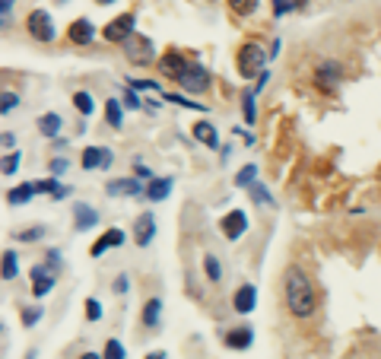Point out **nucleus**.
<instances>
[{
  "mask_svg": "<svg viewBox=\"0 0 381 359\" xmlns=\"http://www.w3.org/2000/svg\"><path fill=\"white\" fill-rule=\"evenodd\" d=\"M45 235V226H29V229H23V232H17L19 242H39Z\"/></svg>",
  "mask_w": 381,
  "mask_h": 359,
  "instance_id": "obj_35",
  "label": "nucleus"
},
{
  "mask_svg": "<svg viewBox=\"0 0 381 359\" xmlns=\"http://www.w3.org/2000/svg\"><path fill=\"white\" fill-rule=\"evenodd\" d=\"M121 245H124V232H121V229H111V232H105L99 242L92 245L89 254H92V258H102L108 248H121Z\"/></svg>",
  "mask_w": 381,
  "mask_h": 359,
  "instance_id": "obj_18",
  "label": "nucleus"
},
{
  "mask_svg": "<svg viewBox=\"0 0 381 359\" xmlns=\"http://www.w3.org/2000/svg\"><path fill=\"white\" fill-rule=\"evenodd\" d=\"M105 121H108V127H115V131L124 124V102L111 96V99L105 102Z\"/></svg>",
  "mask_w": 381,
  "mask_h": 359,
  "instance_id": "obj_21",
  "label": "nucleus"
},
{
  "mask_svg": "<svg viewBox=\"0 0 381 359\" xmlns=\"http://www.w3.org/2000/svg\"><path fill=\"white\" fill-rule=\"evenodd\" d=\"M102 356H105V359H124V343H121V340H108Z\"/></svg>",
  "mask_w": 381,
  "mask_h": 359,
  "instance_id": "obj_36",
  "label": "nucleus"
},
{
  "mask_svg": "<svg viewBox=\"0 0 381 359\" xmlns=\"http://www.w3.org/2000/svg\"><path fill=\"white\" fill-rule=\"evenodd\" d=\"M42 321V309H23V325L25 327H32Z\"/></svg>",
  "mask_w": 381,
  "mask_h": 359,
  "instance_id": "obj_40",
  "label": "nucleus"
},
{
  "mask_svg": "<svg viewBox=\"0 0 381 359\" xmlns=\"http://www.w3.org/2000/svg\"><path fill=\"white\" fill-rule=\"evenodd\" d=\"M267 54L261 45L248 42V45H241L239 48V58H235V64H239V74L245 76V80H257V76L264 74V64H267Z\"/></svg>",
  "mask_w": 381,
  "mask_h": 359,
  "instance_id": "obj_2",
  "label": "nucleus"
},
{
  "mask_svg": "<svg viewBox=\"0 0 381 359\" xmlns=\"http://www.w3.org/2000/svg\"><path fill=\"white\" fill-rule=\"evenodd\" d=\"M190 134L197 137L204 146H210V150H216V146H219V134H216V127L210 124V121H197V124L190 127Z\"/></svg>",
  "mask_w": 381,
  "mask_h": 359,
  "instance_id": "obj_19",
  "label": "nucleus"
},
{
  "mask_svg": "<svg viewBox=\"0 0 381 359\" xmlns=\"http://www.w3.org/2000/svg\"><path fill=\"white\" fill-rule=\"evenodd\" d=\"M83 168L89 172V168H108L111 166V150L108 146H89V150H83Z\"/></svg>",
  "mask_w": 381,
  "mask_h": 359,
  "instance_id": "obj_16",
  "label": "nucleus"
},
{
  "mask_svg": "<svg viewBox=\"0 0 381 359\" xmlns=\"http://www.w3.org/2000/svg\"><path fill=\"white\" fill-rule=\"evenodd\" d=\"M296 7H302V0H274V17H283Z\"/></svg>",
  "mask_w": 381,
  "mask_h": 359,
  "instance_id": "obj_37",
  "label": "nucleus"
},
{
  "mask_svg": "<svg viewBox=\"0 0 381 359\" xmlns=\"http://www.w3.org/2000/svg\"><path fill=\"white\" fill-rule=\"evenodd\" d=\"M184 70H188V61H184L178 51H168V54L159 58V74L166 76V80H175V83H178L184 76Z\"/></svg>",
  "mask_w": 381,
  "mask_h": 359,
  "instance_id": "obj_11",
  "label": "nucleus"
},
{
  "mask_svg": "<svg viewBox=\"0 0 381 359\" xmlns=\"http://www.w3.org/2000/svg\"><path fill=\"white\" fill-rule=\"evenodd\" d=\"M267 80H270V70H264V74L257 76V83H254V96H257L261 89H264V86H267Z\"/></svg>",
  "mask_w": 381,
  "mask_h": 359,
  "instance_id": "obj_48",
  "label": "nucleus"
},
{
  "mask_svg": "<svg viewBox=\"0 0 381 359\" xmlns=\"http://www.w3.org/2000/svg\"><path fill=\"white\" fill-rule=\"evenodd\" d=\"M124 54L131 64H140V67H146V64H153L156 61V48H153V42H149L146 35L133 32L131 39L124 42Z\"/></svg>",
  "mask_w": 381,
  "mask_h": 359,
  "instance_id": "obj_4",
  "label": "nucleus"
},
{
  "mask_svg": "<svg viewBox=\"0 0 381 359\" xmlns=\"http://www.w3.org/2000/svg\"><path fill=\"white\" fill-rule=\"evenodd\" d=\"M283 299H286V309L292 318H308L315 315V286L305 276V270L290 268L283 276Z\"/></svg>",
  "mask_w": 381,
  "mask_h": 359,
  "instance_id": "obj_1",
  "label": "nucleus"
},
{
  "mask_svg": "<svg viewBox=\"0 0 381 359\" xmlns=\"http://www.w3.org/2000/svg\"><path fill=\"white\" fill-rule=\"evenodd\" d=\"M45 258H48L45 264H48V268L54 270V274H58V270H61V251H58V248H51L48 254H45Z\"/></svg>",
  "mask_w": 381,
  "mask_h": 359,
  "instance_id": "obj_43",
  "label": "nucleus"
},
{
  "mask_svg": "<svg viewBox=\"0 0 381 359\" xmlns=\"http://www.w3.org/2000/svg\"><path fill=\"white\" fill-rule=\"evenodd\" d=\"M19 274V261H17V251H3V283H13Z\"/></svg>",
  "mask_w": 381,
  "mask_h": 359,
  "instance_id": "obj_27",
  "label": "nucleus"
},
{
  "mask_svg": "<svg viewBox=\"0 0 381 359\" xmlns=\"http://www.w3.org/2000/svg\"><path fill=\"white\" fill-rule=\"evenodd\" d=\"M19 162H23V159H19V153H17V150H13V153H7V156H3V175H7V178H13V175H17Z\"/></svg>",
  "mask_w": 381,
  "mask_h": 359,
  "instance_id": "obj_33",
  "label": "nucleus"
},
{
  "mask_svg": "<svg viewBox=\"0 0 381 359\" xmlns=\"http://www.w3.org/2000/svg\"><path fill=\"white\" fill-rule=\"evenodd\" d=\"M168 194H172V178H153V182L146 184V201H153V204H159V201H166Z\"/></svg>",
  "mask_w": 381,
  "mask_h": 359,
  "instance_id": "obj_20",
  "label": "nucleus"
},
{
  "mask_svg": "<svg viewBox=\"0 0 381 359\" xmlns=\"http://www.w3.org/2000/svg\"><path fill=\"white\" fill-rule=\"evenodd\" d=\"M178 86H182V89H188L190 96H200V92L210 89V74L200 67V64H188L184 76L178 80Z\"/></svg>",
  "mask_w": 381,
  "mask_h": 359,
  "instance_id": "obj_6",
  "label": "nucleus"
},
{
  "mask_svg": "<svg viewBox=\"0 0 381 359\" xmlns=\"http://www.w3.org/2000/svg\"><path fill=\"white\" fill-rule=\"evenodd\" d=\"M108 197H140L146 194V188L140 184V178H115V182L105 184Z\"/></svg>",
  "mask_w": 381,
  "mask_h": 359,
  "instance_id": "obj_9",
  "label": "nucleus"
},
{
  "mask_svg": "<svg viewBox=\"0 0 381 359\" xmlns=\"http://www.w3.org/2000/svg\"><path fill=\"white\" fill-rule=\"evenodd\" d=\"M133 29H137V17L133 13H121L118 19H111V23L102 29V35H105L108 42H118V45H124L127 39L133 35Z\"/></svg>",
  "mask_w": 381,
  "mask_h": 359,
  "instance_id": "obj_5",
  "label": "nucleus"
},
{
  "mask_svg": "<svg viewBox=\"0 0 381 359\" xmlns=\"http://www.w3.org/2000/svg\"><path fill=\"white\" fill-rule=\"evenodd\" d=\"M204 274H207L210 283H219V280H223V264L216 261V254H204Z\"/></svg>",
  "mask_w": 381,
  "mask_h": 359,
  "instance_id": "obj_26",
  "label": "nucleus"
},
{
  "mask_svg": "<svg viewBox=\"0 0 381 359\" xmlns=\"http://www.w3.org/2000/svg\"><path fill=\"white\" fill-rule=\"evenodd\" d=\"M17 0H0V17H3V25H10V10H13Z\"/></svg>",
  "mask_w": 381,
  "mask_h": 359,
  "instance_id": "obj_45",
  "label": "nucleus"
},
{
  "mask_svg": "<svg viewBox=\"0 0 381 359\" xmlns=\"http://www.w3.org/2000/svg\"><path fill=\"white\" fill-rule=\"evenodd\" d=\"M153 239H156V217L146 210L133 223V242L140 245V248H146V245H153Z\"/></svg>",
  "mask_w": 381,
  "mask_h": 359,
  "instance_id": "obj_12",
  "label": "nucleus"
},
{
  "mask_svg": "<svg viewBox=\"0 0 381 359\" xmlns=\"http://www.w3.org/2000/svg\"><path fill=\"white\" fill-rule=\"evenodd\" d=\"M146 359H168V356H166V353H162V350H156V353H149Z\"/></svg>",
  "mask_w": 381,
  "mask_h": 359,
  "instance_id": "obj_51",
  "label": "nucleus"
},
{
  "mask_svg": "<svg viewBox=\"0 0 381 359\" xmlns=\"http://www.w3.org/2000/svg\"><path fill=\"white\" fill-rule=\"evenodd\" d=\"M254 305H257V290L251 283H241L232 296V309L239 315H248V312H254Z\"/></svg>",
  "mask_w": 381,
  "mask_h": 359,
  "instance_id": "obj_14",
  "label": "nucleus"
},
{
  "mask_svg": "<svg viewBox=\"0 0 381 359\" xmlns=\"http://www.w3.org/2000/svg\"><path fill=\"white\" fill-rule=\"evenodd\" d=\"M13 109H19V96L17 92H3V96H0V111H3V115H10V111Z\"/></svg>",
  "mask_w": 381,
  "mask_h": 359,
  "instance_id": "obj_34",
  "label": "nucleus"
},
{
  "mask_svg": "<svg viewBox=\"0 0 381 359\" xmlns=\"http://www.w3.org/2000/svg\"><path fill=\"white\" fill-rule=\"evenodd\" d=\"M29 280H32V292L42 299V296H48L51 290H54V280H58V274L48 268V264H35L32 274H29Z\"/></svg>",
  "mask_w": 381,
  "mask_h": 359,
  "instance_id": "obj_10",
  "label": "nucleus"
},
{
  "mask_svg": "<svg viewBox=\"0 0 381 359\" xmlns=\"http://www.w3.org/2000/svg\"><path fill=\"white\" fill-rule=\"evenodd\" d=\"M315 83L321 86L324 92H331L337 83H343V67H340L337 61H321L315 67Z\"/></svg>",
  "mask_w": 381,
  "mask_h": 359,
  "instance_id": "obj_7",
  "label": "nucleus"
},
{
  "mask_svg": "<svg viewBox=\"0 0 381 359\" xmlns=\"http://www.w3.org/2000/svg\"><path fill=\"white\" fill-rule=\"evenodd\" d=\"M127 86H131L133 92H137V89H156V92H162V86L153 83V80H127Z\"/></svg>",
  "mask_w": 381,
  "mask_h": 359,
  "instance_id": "obj_41",
  "label": "nucleus"
},
{
  "mask_svg": "<svg viewBox=\"0 0 381 359\" xmlns=\"http://www.w3.org/2000/svg\"><path fill=\"white\" fill-rule=\"evenodd\" d=\"M32 197H35V184H19V188H13V191L7 194V204L19 207V204H29Z\"/></svg>",
  "mask_w": 381,
  "mask_h": 359,
  "instance_id": "obj_24",
  "label": "nucleus"
},
{
  "mask_svg": "<svg viewBox=\"0 0 381 359\" xmlns=\"http://www.w3.org/2000/svg\"><path fill=\"white\" fill-rule=\"evenodd\" d=\"M67 194H70V188H58V191H54V194H51V197H54V201H64V197H67Z\"/></svg>",
  "mask_w": 381,
  "mask_h": 359,
  "instance_id": "obj_50",
  "label": "nucleus"
},
{
  "mask_svg": "<svg viewBox=\"0 0 381 359\" xmlns=\"http://www.w3.org/2000/svg\"><path fill=\"white\" fill-rule=\"evenodd\" d=\"M96 3H99V7H108V3H115V0H96Z\"/></svg>",
  "mask_w": 381,
  "mask_h": 359,
  "instance_id": "obj_53",
  "label": "nucleus"
},
{
  "mask_svg": "<svg viewBox=\"0 0 381 359\" xmlns=\"http://www.w3.org/2000/svg\"><path fill=\"white\" fill-rule=\"evenodd\" d=\"M61 172H67V159H51V175L58 178Z\"/></svg>",
  "mask_w": 381,
  "mask_h": 359,
  "instance_id": "obj_46",
  "label": "nucleus"
},
{
  "mask_svg": "<svg viewBox=\"0 0 381 359\" xmlns=\"http://www.w3.org/2000/svg\"><path fill=\"white\" fill-rule=\"evenodd\" d=\"M166 96V102H172V105H182V109H197V111H207V105H197V102L184 99V96H175V92H162Z\"/></svg>",
  "mask_w": 381,
  "mask_h": 359,
  "instance_id": "obj_31",
  "label": "nucleus"
},
{
  "mask_svg": "<svg viewBox=\"0 0 381 359\" xmlns=\"http://www.w3.org/2000/svg\"><path fill=\"white\" fill-rule=\"evenodd\" d=\"M67 39H70L74 45H89L92 39H96V25H92V19H74L70 29H67Z\"/></svg>",
  "mask_w": 381,
  "mask_h": 359,
  "instance_id": "obj_15",
  "label": "nucleus"
},
{
  "mask_svg": "<svg viewBox=\"0 0 381 359\" xmlns=\"http://www.w3.org/2000/svg\"><path fill=\"white\" fill-rule=\"evenodd\" d=\"M219 229H223V235L229 239V242L241 239L245 229H248V217H245V210H229V213L219 219Z\"/></svg>",
  "mask_w": 381,
  "mask_h": 359,
  "instance_id": "obj_8",
  "label": "nucleus"
},
{
  "mask_svg": "<svg viewBox=\"0 0 381 359\" xmlns=\"http://www.w3.org/2000/svg\"><path fill=\"white\" fill-rule=\"evenodd\" d=\"M248 194H251V201L261 204V207H274V194L267 191V184H264V182H254V184L248 188Z\"/></svg>",
  "mask_w": 381,
  "mask_h": 359,
  "instance_id": "obj_25",
  "label": "nucleus"
},
{
  "mask_svg": "<svg viewBox=\"0 0 381 359\" xmlns=\"http://www.w3.org/2000/svg\"><path fill=\"white\" fill-rule=\"evenodd\" d=\"M254 89H248L245 92V99H241V105H245V121H248V124H254V118H257V109H254Z\"/></svg>",
  "mask_w": 381,
  "mask_h": 359,
  "instance_id": "obj_32",
  "label": "nucleus"
},
{
  "mask_svg": "<svg viewBox=\"0 0 381 359\" xmlns=\"http://www.w3.org/2000/svg\"><path fill=\"white\" fill-rule=\"evenodd\" d=\"M74 109L80 115H92L96 111V99H92L89 92H74Z\"/></svg>",
  "mask_w": 381,
  "mask_h": 359,
  "instance_id": "obj_28",
  "label": "nucleus"
},
{
  "mask_svg": "<svg viewBox=\"0 0 381 359\" xmlns=\"http://www.w3.org/2000/svg\"><path fill=\"white\" fill-rule=\"evenodd\" d=\"M80 359H105V356H99V353H92V350H89V353H83Z\"/></svg>",
  "mask_w": 381,
  "mask_h": 359,
  "instance_id": "obj_52",
  "label": "nucleus"
},
{
  "mask_svg": "<svg viewBox=\"0 0 381 359\" xmlns=\"http://www.w3.org/2000/svg\"><path fill=\"white\" fill-rule=\"evenodd\" d=\"M251 343H254V331H251L248 325L232 327V331L226 334V347H229V350H248Z\"/></svg>",
  "mask_w": 381,
  "mask_h": 359,
  "instance_id": "obj_17",
  "label": "nucleus"
},
{
  "mask_svg": "<svg viewBox=\"0 0 381 359\" xmlns=\"http://www.w3.org/2000/svg\"><path fill=\"white\" fill-rule=\"evenodd\" d=\"M61 184H58V178L51 175V178H45V182H35V194H54Z\"/></svg>",
  "mask_w": 381,
  "mask_h": 359,
  "instance_id": "obj_38",
  "label": "nucleus"
},
{
  "mask_svg": "<svg viewBox=\"0 0 381 359\" xmlns=\"http://www.w3.org/2000/svg\"><path fill=\"white\" fill-rule=\"evenodd\" d=\"M86 318H89V321H99V318H102L99 299H89V302H86Z\"/></svg>",
  "mask_w": 381,
  "mask_h": 359,
  "instance_id": "obj_42",
  "label": "nucleus"
},
{
  "mask_svg": "<svg viewBox=\"0 0 381 359\" xmlns=\"http://www.w3.org/2000/svg\"><path fill=\"white\" fill-rule=\"evenodd\" d=\"M159 315H162V299H146V305H143V327H156L159 325Z\"/></svg>",
  "mask_w": 381,
  "mask_h": 359,
  "instance_id": "obj_23",
  "label": "nucleus"
},
{
  "mask_svg": "<svg viewBox=\"0 0 381 359\" xmlns=\"http://www.w3.org/2000/svg\"><path fill=\"white\" fill-rule=\"evenodd\" d=\"M254 182H257V166H254V162L241 166V168H239V175H235V184H239V188H251Z\"/></svg>",
  "mask_w": 381,
  "mask_h": 359,
  "instance_id": "obj_30",
  "label": "nucleus"
},
{
  "mask_svg": "<svg viewBox=\"0 0 381 359\" xmlns=\"http://www.w3.org/2000/svg\"><path fill=\"white\" fill-rule=\"evenodd\" d=\"M25 29H29V35H32L35 42H42V45L58 39V25H54L48 10H32V13L25 17Z\"/></svg>",
  "mask_w": 381,
  "mask_h": 359,
  "instance_id": "obj_3",
  "label": "nucleus"
},
{
  "mask_svg": "<svg viewBox=\"0 0 381 359\" xmlns=\"http://www.w3.org/2000/svg\"><path fill=\"white\" fill-rule=\"evenodd\" d=\"M61 127H64V121H61V115H54V111H48V115L39 118V131H42L48 140H54V137L61 134Z\"/></svg>",
  "mask_w": 381,
  "mask_h": 359,
  "instance_id": "obj_22",
  "label": "nucleus"
},
{
  "mask_svg": "<svg viewBox=\"0 0 381 359\" xmlns=\"http://www.w3.org/2000/svg\"><path fill=\"white\" fill-rule=\"evenodd\" d=\"M92 226H99V210L89 204H74V229L76 232H89Z\"/></svg>",
  "mask_w": 381,
  "mask_h": 359,
  "instance_id": "obj_13",
  "label": "nucleus"
},
{
  "mask_svg": "<svg viewBox=\"0 0 381 359\" xmlns=\"http://www.w3.org/2000/svg\"><path fill=\"white\" fill-rule=\"evenodd\" d=\"M127 290H131V276L121 274V276L115 280V292H127Z\"/></svg>",
  "mask_w": 381,
  "mask_h": 359,
  "instance_id": "obj_47",
  "label": "nucleus"
},
{
  "mask_svg": "<svg viewBox=\"0 0 381 359\" xmlns=\"http://www.w3.org/2000/svg\"><path fill=\"white\" fill-rule=\"evenodd\" d=\"M140 105H146V102H143L140 96H137V92L127 86V89H124V109H140Z\"/></svg>",
  "mask_w": 381,
  "mask_h": 359,
  "instance_id": "obj_39",
  "label": "nucleus"
},
{
  "mask_svg": "<svg viewBox=\"0 0 381 359\" xmlns=\"http://www.w3.org/2000/svg\"><path fill=\"white\" fill-rule=\"evenodd\" d=\"M0 140H3V146H7V150H10V146H13V143H17V137L10 134V131H3V137H0Z\"/></svg>",
  "mask_w": 381,
  "mask_h": 359,
  "instance_id": "obj_49",
  "label": "nucleus"
},
{
  "mask_svg": "<svg viewBox=\"0 0 381 359\" xmlns=\"http://www.w3.org/2000/svg\"><path fill=\"white\" fill-rule=\"evenodd\" d=\"M133 175H137V178H146V182H153V172L143 166L140 159H133Z\"/></svg>",
  "mask_w": 381,
  "mask_h": 359,
  "instance_id": "obj_44",
  "label": "nucleus"
},
{
  "mask_svg": "<svg viewBox=\"0 0 381 359\" xmlns=\"http://www.w3.org/2000/svg\"><path fill=\"white\" fill-rule=\"evenodd\" d=\"M257 7H261V0H229V10L235 17H251Z\"/></svg>",
  "mask_w": 381,
  "mask_h": 359,
  "instance_id": "obj_29",
  "label": "nucleus"
}]
</instances>
